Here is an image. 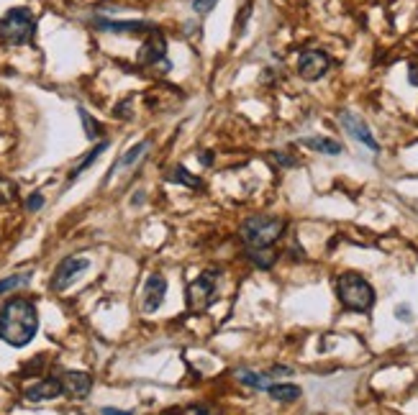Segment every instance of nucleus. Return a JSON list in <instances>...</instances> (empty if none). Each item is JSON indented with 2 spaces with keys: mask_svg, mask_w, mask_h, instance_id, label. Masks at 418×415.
<instances>
[{
  "mask_svg": "<svg viewBox=\"0 0 418 415\" xmlns=\"http://www.w3.org/2000/svg\"><path fill=\"white\" fill-rule=\"evenodd\" d=\"M239 380L244 382V385H249V387H257V389H267V387H270V385H267V377H264V374L242 372V374H239Z\"/></svg>",
  "mask_w": 418,
  "mask_h": 415,
  "instance_id": "aec40b11",
  "label": "nucleus"
},
{
  "mask_svg": "<svg viewBox=\"0 0 418 415\" xmlns=\"http://www.w3.org/2000/svg\"><path fill=\"white\" fill-rule=\"evenodd\" d=\"M167 54V44H165V36L159 34V31H154V34L149 36L147 42L141 44L139 49V64H144V67H152V64H167L165 59Z\"/></svg>",
  "mask_w": 418,
  "mask_h": 415,
  "instance_id": "1a4fd4ad",
  "label": "nucleus"
},
{
  "mask_svg": "<svg viewBox=\"0 0 418 415\" xmlns=\"http://www.w3.org/2000/svg\"><path fill=\"white\" fill-rule=\"evenodd\" d=\"M272 159L280 162V165H296V159H290V156H285V154H272Z\"/></svg>",
  "mask_w": 418,
  "mask_h": 415,
  "instance_id": "393cba45",
  "label": "nucleus"
},
{
  "mask_svg": "<svg viewBox=\"0 0 418 415\" xmlns=\"http://www.w3.org/2000/svg\"><path fill=\"white\" fill-rule=\"evenodd\" d=\"M147 147H149V141H141V144H136L134 149H129V151H126V154L118 159V165H116V167H131L141 154H144V151H147Z\"/></svg>",
  "mask_w": 418,
  "mask_h": 415,
  "instance_id": "a211bd4d",
  "label": "nucleus"
},
{
  "mask_svg": "<svg viewBox=\"0 0 418 415\" xmlns=\"http://www.w3.org/2000/svg\"><path fill=\"white\" fill-rule=\"evenodd\" d=\"M167 295V282L162 275H149L147 290H144V311H157Z\"/></svg>",
  "mask_w": 418,
  "mask_h": 415,
  "instance_id": "f8f14e48",
  "label": "nucleus"
},
{
  "mask_svg": "<svg viewBox=\"0 0 418 415\" xmlns=\"http://www.w3.org/2000/svg\"><path fill=\"white\" fill-rule=\"evenodd\" d=\"M208 410L206 407H190V415H206Z\"/></svg>",
  "mask_w": 418,
  "mask_h": 415,
  "instance_id": "c85d7f7f",
  "label": "nucleus"
},
{
  "mask_svg": "<svg viewBox=\"0 0 418 415\" xmlns=\"http://www.w3.org/2000/svg\"><path fill=\"white\" fill-rule=\"evenodd\" d=\"M28 279H31V272H26V275H13V277H8V279H0V295L13 290V287L26 285Z\"/></svg>",
  "mask_w": 418,
  "mask_h": 415,
  "instance_id": "6ab92c4d",
  "label": "nucleus"
},
{
  "mask_svg": "<svg viewBox=\"0 0 418 415\" xmlns=\"http://www.w3.org/2000/svg\"><path fill=\"white\" fill-rule=\"evenodd\" d=\"M336 293H339L341 305L354 313H367L375 303V290L357 272H344L336 279Z\"/></svg>",
  "mask_w": 418,
  "mask_h": 415,
  "instance_id": "f03ea898",
  "label": "nucleus"
},
{
  "mask_svg": "<svg viewBox=\"0 0 418 415\" xmlns=\"http://www.w3.org/2000/svg\"><path fill=\"white\" fill-rule=\"evenodd\" d=\"M201 162L203 165H210V154H201Z\"/></svg>",
  "mask_w": 418,
  "mask_h": 415,
  "instance_id": "c756f323",
  "label": "nucleus"
},
{
  "mask_svg": "<svg viewBox=\"0 0 418 415\" xmlns=\"http://www.w3.org/2000/svg\"><path fill=\"white\" fill-rule=\"evenodd\" d=\"M285 223L280 218L272 216H252L242 223V239H244L252 249H267L282 236Z\"/></svg>",
  "mask_w": 418,
  "mask_h": 415,
  "instance_id": "7ed1b4c3",
  "label": "nucleus"
},
{
  "mask_svg": "<svg viewBox=\"0 0 418 415\" xmlns=\"http://www.w3.org/2000/svg\"><path fill=\"white\" fill-rule=\"evenodd\" d=\"M167 180L177 182V185H185V187H190V190H203V180H201V177L190 174L183 165L172 167V172L167 174Z\"/></svg>",
  "mask_w": 418,
  "mask_h": 415,
  "instance_id": "4468645a",
  "label": "nucleus"
},
{
  "mask_svg": "<svg viewBox=\"0 0 418 415\" xmlns=\"http://www.w3.org/2000/svg\"><path fill=\"white\" fill-rule=\"evenodd\" d=\"M339 121H341V126H344V131H347L349 136H354L357 141H362L370 151H380V147H377V141H375V136H372L370 126H367L359 116H354V113H349V111H341Z\"/></svg>",
  "mask_w": 418,
  "mask_h": 415,
  "instance_id": "6e6552de",
  "label": "nucleus"
},
{
  "mask_svg": "<svg viewBox=\"0 0 418 415\" xmlns=\"http://www.w3.org/2000/svg\"><path fill=\"white\" fill-rule=\"evenodd\" d=\"M90 267V261L85 257H70V259H64L60 267L54 269V277H52V290L62 293V290H67V287L78 279L85 269Z\"/></svg>",
  "mask_w": 418,
  "mask_h": 415,
  "instance_id": "423d86ee",
  "label": "nucleus"
},
{
  "mask_svg": "<svg viewBox=\"0 0 418 415\" xmlns=\"http://www.w3.org/2000/svg\"><path fill=\"white\" fill-rule=\"evenodd\" d=\"M64 389H62V380L60 377H46V380L36 382L31 387L26 389V400L31 403H39V400H52L57 395H62Z\"/></svg>",
  "mask_w": 418,
  "mask_h": 415,
  "instance_id": "ddd939ff",
  "label": "nucleus"
},
{
  "mask_svg": "<svg viewBox=\"0 0 418 415\" xmlns=\"http://www.w3.org/2000/svg\"><path fill=\"white\" fill-rule=\"evenodd\" d=\"M305 147H311L314 151H321V154H341V144L334 141V138H318V136H311V138H303Z\"/></svg>",
  "mask_w": 418,
  "mask_h": 415,
  "instance_id": "dca6fc26",
  "label": "nucleus"
},
{
  "mask_svg": "<svg viewBox=\"0 0 418 415\" xmlns=\"http://www.w3.org/2000/svg\"><path fill=\"white\" fill-rule=\"evenodd\" d=\"M39 331V313L36 305L26 297H10L0 308V338L8 346H28Z\"/></svg>",
  "mask_w": 418,
  "mask_h": 415,
  "instance_id": "f257e3e1",
  "label": "nucleus"
},
{
  "mask_svg": "<svg viewBox=\"0 0 418 415\" xmlns=\"http://www.w3.org/2000/svg\"><path fill=\"white\" fill-rule=\"evenodd\" d=\"M62 389L64 395H72V398H87V392L93 387V377L87 372H80V369H70L60 377Z\"/></svg>",
  "mask_w": 418,
  "mask_h": 415,
  "instance_id": "9b49d317",
  "label": "nucleus"
},
{
  "mask_svg": "<svg viewBox=\"0 0 418 415\" xmlns=\"http://www.w3.org/2000/svg\"><path fill=\"white\" fill-rule=\"evenodd\" d=\"M105 149H108V144H105V141H100L98 147H93V151H87V154L82 156V162H80V165L75 167V169H72V172H70V180H78V177H80V174H82V172H85V169H90V165L96 162L98 156L103 154Z\"/></svg>",
  "mask_w": 418,
  "mask_h": 415,
  "instance_id": "f3484780",
  "label": "nucleus"
},
{
  "mask_svg": "<svg viewBox=\"0 0 418 415\" xmlns=\"http://www.w3.org/2000/svg\"><path fill=\"white\" fill-rule=\"evenodd\" d=\"M272 400H280V403H293V400L300 398V387L298 385H270L267 387Z\"/></svg>",
  "mask_w": 418,
  "mask_h": 415,
  "instance_id": "2eb2a0df",
  "label": "nucleus"
},
{
  "mask_svg": "<svg viewBox=\"0 0 418 415\" xmlns=\"http://www.w3.org/2000/svg\"><path fill=\"white\" fill-rule=\"evenodd\" d=\"M216 3L218 0H195V3H192V8L198 10V13H208V10H213Z\"/></svg>",
  "mask_w": 418,
  "mask_h": 415,
  "instance_id": "5701e85b",
  "label": "nucleus"
},
{
  "mask_svg": "<svg viewBox=\"0 0 418 415\" xmlns=\"http://www.w3.org/2000/svg\"><path fill=\"white\" fill-rule=\"evenodd\" d=\"M36 18L28 8H10L6 16L0 18V39L8 44H28L34 39Z\"/></svg>",
  "mask_w": 418,
  "mask_h": 415,
  "instance_id": "20e7f679",
  "label": "nucleus"
},
{
  "mask_svg": "<svg viewBox=\"0 0 418 415\" xmlns=\"http://www.w3.org/2000/svg\"><path fill=\"white\" fill-rule=\"evenodd\" d=\"M329 64H331V59L323 52L308 49V52H303L298 57V75L303 80H308V82H314V80H321L329 72Z\"/></svg>",
  "mask_w": 418,
  "mask_h": 415,
  "instance_id": "0eeeda50",
  "label": "nucleus"
},
{
  "mask_svg": "<svg viewBox=\"0 0 418 415\" xmlns=\"http://www.w3.org/2000/svg\"><path fill=\"white\" fill-rule=\"evenodd\" d=\"M16 200V185L13 182H0V205H8Z\"/></svg>",
  "mask_w": 418,
  "mask_h": 415,
  "instance_id": "412c9836",
  "label": "nucleus"
},
{
  "mask_svg": "<svg viewBox=\"0 0 418 415\" xmlns=\"http://www.w3.org/2000/svg\"><path fill=\"white\" fill-rule=\"evenodd\" d=\"M398 318H403V320H408V318H410L408 305H401V308H398Z\"/></svg>",
  "mask_w": 418,
  "mask_h": 415,
  "instance_id": "cd10ccee",
  "label": "nucleus"
},
{
  "mask_svg": "<svg viewBox=\"0 0 418 415\" xmlns=\"http://www.w3.org/2000/svg\"><path fill=\"white\" fill-rule=\"evenodd\" d=\"M96 28L113 31V34H154L157 31V26L147 21H105V18H96Z\"/></svg>",
  "mask_w": 418,
  "mask_h": 415,
  "instance_id": "9d476101",
  "label": "nucleus"
},
{
  "mask_svg": "<svg viewBox=\"0 0 418 415\" xmlns=\"http://www.w3.org/2000/svg\"><path fill=\"white\" fill-rule=\"evenodd\" d=\"M216 272H203L190 287H188V305L190 311H206L208 305L216 303Z\"/></svg>",
  "mask_w": 418,
  "mask_h": 415,
  "instance_id": "39448f33",
  "label": "nucleus"
},
{
  "mask_svg": "<svg viewBox=\"0 0 418 415\" xmlns=\"http://www.w3.org/2000/svg\"><path fill=\"white\" fill-rule=\"evenodd\" d=\"M408 77H410V82L418 87V62L416 64H410V69H408Z\"/></svg>",
  "mask_w": 418,
  "mask_h": 415,
  "instance_id": "a878e982",
  "label": "nucleus"
},
{
  "mask_svg": "<svg viewBox=\"0 0 418 415\" xmlns=\"http://www.w3.org/2000/svg\"><path fill=\"white\" fill-rule=\"evenodd\" d=\"M80 118H82V123H85V133H87V138H96L98 133H100V129H98V121H93V118L87 116L85 108H80Z\"/></svg>",
  "mask_w": 418,
  "mask_h": 415,
  "instance_id": "4be33fe9",
  "label": "nucleus"
},
{
  "mask_svg": "<svg viewBox=\"0 0 418 415\" xmlns=\"http://www.w3.org/2000/svg\"><path fill=\"white\" fill-rule=\"evenodd\" d=\"M42 205H44V195H42V192H34V195L26 200V210H39Z\"/></svg>",
  "mask_w": 418,
  "mask_h": 415,
  "instance_id": "b1692460",
  "label": "nucleus"
},
{
  "mask_svg": "<svg viewBox=\"0 0 418 415\" xmlns=\"http://www.w3.org/2000/svg\"><path fill=\"white\" fill-rule=\"evenodd\" d=\"M100 413H103V415H131L129 410H116V407H103Z\"/></svg>",
  "mask_w": 418,
  "mask_h": 415,
  "instance_id": "bb28decb",
  "label": "nucleus"
}]
</instances>
